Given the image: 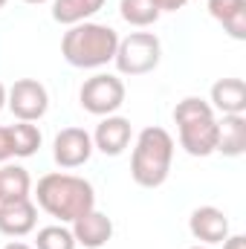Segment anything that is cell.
<instances>
[{"label":"cell","mask_w":246,"mask_h":249,"mask_svg":"<svg viewBox=\"0 0 246 249\" xmlns=\"http://www.w3.org/2000/svg\"><path fill=\"white\" fill-rule=\"evenodd\" d=\"M35 249H75L72 229H67L64 223H55V226H44V229H38Z\"/></svg>","instance_id":"ffe728a7"},{"label":"cell","mask_w":246,"mask_h":249,"mask_svg":"<svg viewBox=\"0 0 246 249\" xmlns=\"http://www.w3.org/2000/svg\"><path fill=\"white\" fill-rule=\"evenodd\" d=\"M119 47V32L107 23H75L64 32L61 38V55L70 67L78 70H99L113 61Z\"/></svg>","instance_id":"7a4b0ae2"},{"label":"cell","mask_w":246,"mask_h":249,"mask_svg":"<svg viewBox=\"0 0 246 249\" xmlns=\"http://www.w3.org/2000/svg\"><path fill=\"white\" fill-rule=\"evenodd\" d=\"M35 203L50 217H55L61 223H72L75 217H81L90 209H96V191L84 177L55 171V174H47V177L38 180Z\"/></svg>","instance_id":"6da1fadb"},{"label":"cell","mask_w":246,"mask_h":249,"mask_svg":"<svg viewBox=\"0 0 246 249\" xmlns=\"http://www.w3.org/2000/svg\"><path fill=\"white\" fill-rule=\"evenodd\" d=\"M93 136L84 127H64L53 142V157L61 168H78L93 157Z\"/></svg>","instance_id":"ba28073f"},{"label":"cell","mask_w":246,"mask_h":249,"mask_svg":"<svg viewBox=\"0 0 246 249\" xmlns=\"http://www.w3.org/2000/svg\"><path fill=\"white\" fill-rule=\"evenodd\" d=\"M6 3H9V0H0V9H3V6H6Z\"/></svg>","instance_id":"83f0119b"},{"label":"cell","mask_w":246,"mask_h":249,"mask_svg":"<svg viewBox=\"0 0 246 249\" xmlns=\"http://www.w3.org/2000/svg\"><path fill=\"white\" fill-rule=\"evenodd\" d=\"M162 58V44L154 32H130L127 38H119L113 64L122 75H145L154 72Z\"/></svg>","instance_id":"5b68a950"},{"label":"cell","mask_w":246,"mask_h":249,"mask_svg":"<svg viewBox=\"0 0 246 249\" xmlns=\"http://www.w3.org/2000/svg\"><path fill=\"white\" fill-rule=\"evenodd\" d=\"M102 6L105 0H53V20L64 26H75L93 18Z\"/></svg>","instance_id":"e0dca14e"},{"label":"cell","mask_w":246,"mask_h":249,"mask_svg":"<svg viewBox=\"0 0 246 249\" xmlns=\"http://www.w3.org/2000/svg\"><path fill=\"white\" fill-rule=\"evenodd\" d=\"M209 15L223 23L229 38L246 41V0H209Z\"/></svg>","instance_id":"5bb4252c"},{"label":"cell","mask_w":246,"mask_h":249,"mask_svg":"<svg viewBox=\"0 0 246 249\" xmlns=\"http://www.w3.org/2000/svg\"><path fill=\"white\" fill-rule=\"evenodd\" d=\"M188 232L194 235V241H200L203 247H214L223 244L229 238V217L217 209V206H200L191 212L188 217Z\"/></svg>","instance_id":"9c48e42d"},{"label":"cell","mask_w":246,"mask_h":249,"mask_svg":"<svg viewBox=\"0 0 246 249\" xmlns=\"http://www.w3.org/2000/svg\"><path fill=\"white\" fill-rule=\"evenodd\" d=\"M23 3H32V6H38V3H47V0H23Z\"/></svg>","instance_id":"484cf974"},{"label":"cell","mask_w":246,"mask_h":249,"mask_svg":"<svg viewBox=\"0 0 246 249\" xmlns=\"http://www.w3.org/2000/svg\"><path fill=\"white\" fill-rule=\"evenodd\" d=\"M188 249H211V247H203V244H197V247H188Z\"/></svg>","instance_id":"4316f807"},{"label":"cell","mask_w":246,"mask_h":249,"mask_svg":"<svg viewBox=\"0 0 246 249\" xmlns=\"http://www.w3.org/2000/svg\"><path fill=\"white\" fill-rule=\"evenodd\" d=\"M6 107V87H3V81H0V110Z\"/></svg>","instance_id":"d4e9b609"},{"label":"cell","mask_w":246,"mask_h":249,"mask_svg":"<svg viewBox=\"0 0 246 249\" xmlns=\"http://www.w3.org/2000/svg\"><path fill=\"white\" fill-rule=\"evenodd\" d=\"M223 249H246V238L244 235H229L223 241Z\"/></svg>","instance_id":"603a6c76"},{"label":"cell","mask_w":246,"mask_h":249,"mask_svg":"<svg viewBox=\"0 0 246 249\" xmlns=\"http://www.w3.org/2000/svg\"><path fill=\"white\" fill-rule=\"evenodd\" d=\"M124 96H127L124 81L119 75H110V72H96L78 90L81 107L93 116H113L124 105Z\"/></svg>","instance_id":"8992f818"},{"label":"cell","mask_w":246,"mask_h":249,"mask_svg":"<svg viewBox=\"0 0 246 249\" xmlns=\"http://www.w3.org/2000/svg\"><path fill=\"white\" fill-rule=\"evenodd\" d=\"M214 151H220L223 157H241L246 151V116L244 113H232L217 119V145Z\"/></svg>","instance_id":"9a60e30c"},{"label":"cell","mask_w":246,"mask_h":249,"mask_svg":"<svg viewBox=\"0 0 246 249\" xmlns=\"http://www.w3.org/2000/svg\"><path fill=\"white\" fill-rule=\"evenodd\" d=\"M119 15H122L124 23L145 29V26L157 23L162 12L157 9V3H154V0H119Z\"/></svg>","instance_id":"ac0fdd59"},{"label":"cell","mask_w":246,"mask_h":249,"mask_svg":"<svg viewBox=\"0 0 246 249\" xmlns=\"http://www.w3.org/2000/svg\"><path fill=\"white\" fill-rule=\"evenodd\" d=\"M211 110L232 116V113H244L246 110V84L244 78H220L211 84V99H209Z\"/></svg>","instance_id":"4fadbf2b"},{"label":"cell","mask_w":246,"mask_h":249,"mask_svg":"<svg viewBox=\"0 0 246 249\" xmlns=\"http://www.w3.org/2000/svg\"><path fill=\"white\" fill-rule=\"evenodd\" d=\"M174 162V136L165 127H142L130 154V177L142 188H159Z\"/></svg>","instance_id":"3957f363"},{"label":"cell","mask_w":246,"mask_h":249,"mask_svg":"<svg viewBox=\"0 0 246 249\" xmlns=\"http://www.w3.org/2000/svg\"><path fill=\"white\" fill-rule=\"evenodd\" d=\"M35 226H38V206L32 203V197L0 203V235L23 238V235L35 232Z\"/></svg>","instance_id":"8fae6325"},{"label":"cell","mask_w":246,"mask_h":249,"mask_svg":"<svg viewBox=\"0 0 246 249\" xmlns=\"http://www.w3.org/2000/svg\"><path fill=\"white\" fill-rule=\"evenodd\" d=\"M3 249H32L29 244H23V241H12V244H6Z\"/></svg>","instance_id":"cb8c5ba5"},{"label":"cell","mask_w":246,"mask_h":249,"mask_svg":"<svg viewBox=\"0 0 246 249\" xmlns=\"http://www.w3.org/2000/svg\"><path fill=\"white\" fill-rule=\"evenodd\" d=\"M154 3H157L159 12H180L188 0H154Z\"/></svg>","instance_id":"7402d4cb"},{"label":"cell","mask_w":246,"mask_h":249,"mask_svg":"<svg viewBox=\"0 0 246 249\" xmlns=\"http://www.w3.org/2000/svg\"><path fill=\"white\" fill-rule=\"evenodd\" d=\"M9 139H12V157H32L41 148V130L32 122L9 124Z\"/></svg>","instance_id":"d6986e66"},{"label":"cell","mask_w":246,"mask_h":249,"mask_svg":"<svg viewBox=\"0 0 246 249\" xmlns=\"http://www.w3.org/2000/svg\"><path fill=\"white\" fill-rule=\"evenodd\" d=\"M72 238H75V247L102 249L113 238V220L105 212L90 209L87 214H81V217L72 220Z\"/></svg>","instance_id":"30bf717a"},{"label":"cell","mask_w":246,"mask_h":249,"mask_svg":"<svg viewBox=\"0 0 246 249\" xmlns=\"http://www.w3.org/2000/svg\"><path fill=\"white\" fill-rule=\"evenodd\" d=\"M6 107L18 122H38L50 110V93L38 78H18L6 90Z\"/></svg>","instance_id":"52a82bcc"},{"label":"cell","mask_w":246,"mask_h":249,"mask_svg":"<svg viewBox=\"0 0 246 249\" xmlns=\"http://www.w3.org/2000/svg\"><path fill=\"white\" fill-rule=\"evenodd\" d=\"M12 157V139H9V127L0 124V165Z\"/></svg>","instance_id":"44dd1931"},{"label":"cell","mask_w":246,"mask_h":249,"mask_svg":"<svg viewBox=\"0 0 246 249\" xmlns=\"http://www.w3.org/2000/svg\"><path fill=\"white\" fill-rule=\"evenodd\" d=\"M32 197V177L23 165H12L3 162L0 165V203H12V200H26Z\"/></svg>","instance_id":"2e32d148"},{"label":"cell","mask_w":246,"mask_h":249,"mask_svg":"<svg viewBox=\"0 0 246 249\" xmlns=\"http://www.w3.org/2000/svg\"><path fill=\"white\" fill-rule=\"evenodd\" d=\"M130 136H133V127L130 119L124 116H105L102 122L96 124V133H93V148L102 151L105 157H119L124 154V148L130 145Z\"/></svg>","instance_id":"7c38bea8"},{"label":"cell","mask_w":246,"mask_h":249,"mask_svg":"<svg viewBox=\"0 0 246 249\" xmlns=\"http://www.w3.org/2000/svg\"><path fill=\"white\" fill-rule=\"evenodd\" d=\"M174 122L180 130V145L191 157H209L217 145V119L209 102L197 96H185L174 107Z\"/></svg>","instance_id":"277c9868"}]
</instances>
